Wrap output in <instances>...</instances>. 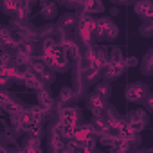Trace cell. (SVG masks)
I'll return each mask as SVG.
<instances>
[{"mask_svg": "<svg viewBox=\"0 0 153 153\" xmlns=\"http://www.w3.org/2000/svg\"><path fill=\"white\" fill-rule=\"evenodd\" d=\"M16 47H18V52L20 54H24V56H29L31 54V43L29 42H20V43H16Z\"/></svg>", "mask_w": 153, "mask_h": 153, "instance_id": "obj_13", "label": "cell"}, {"mask_svg": "<svg viewBox=\"0 0 153 153\" xmlns=\"http://www.w3.org/2000/svg\"><path fill=\"white\" fill-rule=\"evenodd\" d=\"M61 121L78 126V110H74V108H63L61 110Z\"/></svg>", "mask_w": 153, "mask_h": 153, "instance_id": "obj_4", "label": "cell"}, {"mask_svg": "<svg viewBox=\"0 0 153 153\" xmlns=\"http://www.w3.org/2000/svg\"><path fill=\"white\" fill-rule=\"evenodd\" d=\"M131 115H133V117H131V121H142V123H144V115H146V114H144V110H137V112H133Z\"/></svg>", "mask_w": 153, "mask_h": 153, "instance_id": "obj_24", "label": "cell"}, {"mask_svg": "<svg viewBox=\"0 0 153 153\" xmlns=\"http://www.w3.org/2000/svg\"><path fill=\"white\" fill-rule=\"evenodd\" d=\"M128 148H130V142H126V140L121 139V137H114V142L110 144L112 153H126Z\"/></svg>", "mask_w": 153, "mask_h": 153, "instance_id": "obj_5", "label": "cell"}, {"mask_svg": "<svg viewBox=\"0 0 153 153\" xmlns=\"http://www.w3.org/2000/svg\"><path fill=\"white\" fill-rule=\"evenodd\" d=\"M146 94H148V87L142 85V83H135V85H130V87H128V90H126V99H128V101H140Z\"/></svg>", "mask_w": 153, "mask_h": 153, "instance_id": "obj_2", "label": "cell"}, {"mask_svg": "<svg viewBox=\"0 0 153 153\" xmlns=\"http://www.w3.org/2000/svg\"><path fill=\"white\" fill-rule=\"evenodd\" d=\"M94 33L97 36H106V38H115L117 34V27L108 20V18H99L96 20V25H94Z\"/></svg>", "mask_w": 153, "mask_h": 153, "instance_id": "obj_1", "label": "cell"}, {"mask_svg": "<svg viewBox=\"0 0 153 153\" xmlns=\"http://www.w3.org/2000/svg\"><path fill=\"white\" fill-rule=\"evenodd\" d=\"M135 11H137L139 15L151 16V13H153V6H151L149 2H139V4L135 6Z\"/></svg>", "mask_w": 153, "mask_h": 153, "instance_id": "obj_10", "label": "cell"}, {"mask_svg": "<svg viewBox=\"0 0 153 153\" xmlns=\"http://www.w3.org/2000/svg\"><path fill=\"white\" fill-rule=\"evenodd\" d=\"M70 97H72V90H70L68 87H63V88H61V92H59V101H63V103H65V101H68Z\"/></svg>", "mask_w": 153, "mask_h": 153, "instance_id": "obj_19", "label": "cell"}, {"mask_svg": "<svg viewBox=\"0 0 153 153\" xmlns=\"http://www.w3.org/2000/svg\"><path fill=\"white\" fill-rule=\"evenodd\" d=\"M2 7H4V9H9V11H18L20 2H4Z\"/></svg>", "mask_w": 153, "mask_h": 153, "instance_id": "obj_23", "label": "cell"}, {"mask_svg": "<svg viewBox=\"0 0 153 153\" xmlns=\"http://www.w3.org/2000/svg\"><path fill=\"white\" fill-rule=\"evenodd\" d=\"M51 142H52V148H54V149H58V151H61V149L65 148V144H63V139H61V137H52V139H51Z\"/></svg>", "mask_w": 153, "mask_h": 153, "instance_id": "obj_20", "label": "cell"}, {"mask_svg": "<svg viewBox=\"0 0 153 153\" xmlns=\"http://www.w3.org/2000/svg\"><path fill=\"white\" fill-rule=\"evenodd\" d=\"M6 108V112H9V115H16V114H20V112H24V108L18 105V103H15V101H7V105L4 106Z\"/></svg>", "mask_w": 153, "mask_h": 153, "instance_id": "obj_12", "label": "cell"}, {"mask_svg": "<svg viewBox=\"0 0 153 153\" xmlns=\"http://www.w3.org/2000/svg\"><path fill=\"white\" fill-rule=\"evenodd\" d=\"M42 11H43L45 16H52V15H54V4H51V2H42Z\"/></svg>", "mask_w": 153, "mask_h": 153, "instance_id": "obj_14", "label": "cell"}, {"mask_svg": "<svg viewBox=\"0 0 153 153\" xmlns=\"http://www.w3.org/2000/svg\"><path fill=\"white\" fill-rule=\"evenodd\" d=\"M88 106H90V110L96 114V115H99L101 112H103V108H105V101L99 97V96H90V99H88Z\"/></svg>", "mask_w": 153, "mask_h": 153, "instance_id": "obj_6", "label": "cell"}, {"mask_svg": "<svg viewBox=\"0 0 153 153\" xmlns=\"http://www.w3.org/2000/svg\"><path fill=\"white\" fill-rule=\"evenodd\" d=\"M38 101H40V106L42 108H52V105H54V101H52V97L49 96V92H45V90H40L38 92Z\"/></svg>", "mask_w": 153, "mask_h": 153, "instance_id": "obj_8", "label": "cell"}, {"mask_svg": "<svg viewBox=\"0 0 153 153\" xmlns=\"http://www.w3.org/2000/svg\"><path fill=\"white\" fill-rule=\"evenodd\" d=\"M59 153H76V149H74V148H72V146L68 144V146H65V148H63V149H61Z\"/></svg>", "mask_w": 153, "mask_h": 153, "instance_id": "obj_30", "label": "cell"}, {"mask_svg": "<svg viewBox=\"0 0 153 153\" xmlns=\"http://www.w3.org/2000/svg\"><path fill=\"white\" fill-rule=\"evenodd\" d=\"M27 130L31 131V135H33L34 139H40V135H42V126H40V124L33 123V124H29V128H27Z\"/></svg>", "mask_w": 153, "mask_h": 153, "instance_id": "obj_17", "label": "cell"}, {"mask_svg": "<svg viewBox=\"0 0 153 153\" xmlns=\"http://www.w3.org/2000/svg\"><path fill=\"white\" fill-rule=\"evenodd\" d=\"M24 153H42V149H40V146H25Z\"/></svg>", "mask_w": 153, "mask_h": 153, "instance_id": "obj_28", "label": "cell"}, {"mask_svg": "<svg viewBox=\"0 0 153 153\" xmlns=\"http://www.w3.org/2000/svg\"><path fill=\"white\" fill-rule=\"evenodd\" d=\"M56 47V42L54 40H45V43H43V51H52Z\"/></svg>", "mask_w": 153, "mask_h": 153, "instance_id": "obj_27", "label": "cell"}, {"mask_svg": "<svg viewBox=\"0 0 153 153\" xmlns=\"http://www.w3.org/2000/svg\"><path fill=\"white\" fill-rule=\"evenodd\" d=\"M108 94H110V90H108V87H106V85H99V87H97V92H96V96H99L101 99H105Z\"/></svg>", "mask_w": 153, "mask_h": 153, "instance_id": "obj_21", "label": "cell"}, {"mask_svg": "<svg viewBox=\"0 0 153 153\" xmlns=\"http://www.w3.org/2000/svg\"><path fill=\"white\" fill-rule=\"evenodd\" d=\"M0 153H7V149H6L4 146H0Z\"/></svg>", "mask_w": 153, "mask_h": 153, "instance_id": "obj_33", "label": "cell"}, {"mask_svg": "<svg viewBox=\"0 0 153 153\" xmlns=\"http://www.w3.org/2000/svg\"><path fill=\"white\" fill-rule=\"evenodd\" d=\"M133 67V65H137V59H133V58H130V59H124V67Z\"/></svg>", "mask_w": 153, "mask_h": 153, "instance_id": "obj_32", "label": "cell"}, {"mask_svg": "<svg viewBox=\"0 0 153 153\" xmlns=\"http://www.w3.org/2000/svg\"><path fill=\"white\" fill-rule=\"evenodd\" d=\"M31 67H33V72H34V74H36V72H38V74L45 72V65H43V61H42V59H40V61H38V59L31 61Z\"/></svg>", "mask_w": 153, "mask_h": 153, "instance_id": "obj_15", "label": "cell"}, {"mask_svg": "<svg viewBox=\"0 0 153 153\" xmlns=\"http://www.w3.org/2000/svg\"><path fill=\"white\" fill-rule=\"evenodd\" d=\"M16 63H18V65H29V63H31V59H29V56L18 54V58H16Z\"/></svg>", "mask_w": 153, "mask_h": 153, "instance_id": "obj_25", "label": "cell"}, {"mask_svg": "<svg viewBox=\"0 0 153 153\" xmlns=\"http://www.w3.org/2000/svg\"><path fill=\"white\" fill-rule=\"evenodd\" d=\"M40 76H42V78H43L45 81H51V79H52V74H51V72H42Z\"/></svg>", "mask_w": 153, "mask_h": 153, "instance_id": "obj_31", "label": "cell"}, {"mask_svg": "<svg viewBox=\"0 0 153 153\" xmlns=\"http://www.w3.org/2000/svg\"><path fill=\"white\" fill-rule=\"evenodd\" d=\"M24 83L27 85V87H31V88H36L38 92L40 90H43V85H42V81L38 79V74H34V72H24Z\"/></svg>", "mask_w": 153, "mask_h": 153, "instance_id": "obj_3", "label": "cell"}, {"mask_svg": "<svg viewBox=\"0 0 153 153\" xmlns=\"http://www.w3.org/2000/svg\"><path fill=\"white\" fill-rule=\"evenodd\" d=\"M63 52L67 54V58H78V56H79L78 45L72 43V42H65V43H63Z\"/></svg>", "mask_w": 153, "mask_h": 153, "instance_id": "obj_9", "label": "cell"}, {"mask_svg": "<svg viewBox=\"0 0 153 153\" xmlns=\"http://www.w3.org/2000/svg\"><path fill=\"white\" fill-rule=\"evenodd\" d=\"M124 68H126L124 63H108V76L115 78V76H119Z\"/></svg>", "mask_w": 153, "mask_h": 153, "instance_id": "obj_11", "label": "cell"}, {"mask_svg": "<svg viewBox=\"0 0 153 153\" xmlns=\"http://www.w3.org/2000/svg\"><path fill=\"white\" fill-rule=\"evenodd\" d=\"M9 63H11V58H9L7 54H2V56H0V70H2V68H7Z\"/></svg>", "mask_w": 153, "mask_h": 153, "instance_id": "obj_22", "label": "cell"}, {"mask_svg": "<svg viewBox=\"0 0 153 153\" xmlns=\"http://www.w3.org/2000/svg\"><path fill=\"white\" fill-rule=\"evenodd\" d=\"M7 101H9L7 94H6V92H0V106H6V105H7Z\"/></svg>", "mask_w": 153, "mask_h": 153, "instance_id": "obj_29", "label": "cell"}, {"mask_svg": "<svg viewBox=\"0 0 153 153\" xmlns=\"http://www.w3.org/2000/svg\"><path fill=\"white\" fill-rule=\"evenodd\" d=\"M144 124H146V123H142V121H130V123H128V128H130L133 133H137V131H140V130L144 128Z\"/></svg>", "mask_w": 153, "mask_h": 153, "instance_id": "obj_16", "label": "cell"}, {"mask_svg": "<svg viewBox=\"0 0 153 153\" xmlns=\"http://www.w3.org/2000/svg\"><path fill=\"white\" fill-rule=\"evenodd\" d=\"M29 114H31V119H33V123L40 124V121L45 117L47 110H45V108H42V106L38 105V106H33V108H29Z\"/></svg>", "mask_w": 153, "mask_h": 153, "instance_id": "obj_7", "label": "cell"}, {"mask_svg": "<svg viewBox=\"0 0 153 153\" xmlns=\"http://www.w3.org/2000/svg\"><path fill=\"white\" fill-rule=\"evenodd\" d=\"M83 7H85L87 11H101V9H103V6H101L99 2H85Z\"/></svg>", "mask_w": 153, "mask_h": 153, "instance_id": "obj_18", "label": "cell"}, {"mask_svg": "<svg viewBox=\"0 0 153 153\" xmlns=\"http://www.w3.org/2000/svg\"><path fill=\"white\" fill-rule=\"evenodd\" d=\"M101 142H103V144H106V146H110V144L114 142V137H112V135H108V133H103V135H101Z\"/></svg>", "mask_w": 153, "mask_h": 153, "instance_id": "obj_26", "label": "cell"}]
</instances>
